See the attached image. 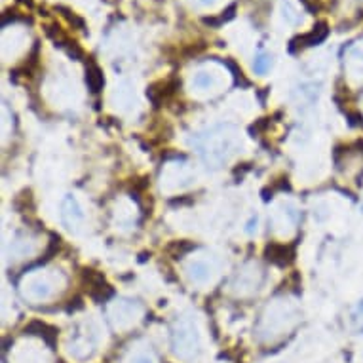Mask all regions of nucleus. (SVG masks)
Here are the masks:
<instances>
[{"instance_id":"obj_4","label":"nucleus","mask_w":363,"mask_h":363,"mask_svg":"<svg viewBox=\"0 0 363 363\" xmlns=\"http://www.w3.org/2000/svg\"><path fill=\"white\" fill-rule=\"evenodd\" d=\"M265 257L276 267H287L295 259V249L289 243H268L265 249Z\"/></svg>"},{"instance_id":"obj_1","label":"nucleus","mask_w":363,"mask_h":363,"mask_svg":"<svg viewBox=\"0 0 363 363\" xmlns=\"http://www.w3.org/2000/svg\"><path fill=\"white\" fill-rule=\"evenodd\" d=\"M171 346L177 356L183 359H192L200 352V337L190 321H177L171 333Z\"/></svg>"},{"instance_id":"obj_11","label":"nucleus","mask_w":363,"mask_h":363,"mask_svg":"<svg viewBox=\"0 0 363 363\" xmlns=\"http://www.w3.org/2000/svg\"><path fill=\"white\" fill-rule=\"evenodd\" d=\"M234 12H236V4H232V6L226 8L223 12V16H219V18H204V23L215 27V25H221L224 23V21H229V19L234 18Z\"/></svg>"},{"instance_id":"obj_3","label":"nucleus","mask_w":363,"mask_h":363,"mask_svg":"<svg viewBox=\"0 0 363 363\" xmlns=\"http://www.w3.org/2000/svg\"><path fill=\"white\" fill-rule=\"evenodd\" d=\"M327 35H329V25H327L325 21H318V23L314 25V29L310 30V33H306V35H303V37L293 38V40H291L289 50L291 52H296L299 48L318 46V44H321L323 40H325Z\"/></svg>"},{"instance_id":"obj_5","label":"nucleus","mask_w":363,"mask_h":363,"mask_svg":"<svg viewBox=\"0 0 363 363\" xmlns=\"http://www.w3.org/2000/svg\"><path fill=\"white\" fill-rule=\"evenodd\" d=\"M61 219H63V223L67 226L69 230L79 229L82 221H84V212H82V207H80L79 200L74 198V196H67L65 200H63V206H61Z\"/></svg>"},{"instance_id":"obj_16","label":"nucleus","mask_w":363,"mask_h":363,"mask_svg":"<svg viewBox=\"0 0 363 363\" xmlns=\"http://www.w3.org/2000/svg\"><path fill=\"white\" fill-rule=\"evenodd\" d=\"M19 2H25V4H27V6H33V0H19Z\"/></svg>"},{"instance_id":"obj_7","label":"nucleus","mask_w":363,"mask_h":363,"mask_svg":"<svg viewBox=\"0 0 363 363\" xmlns=\"http://www.w3.org/2000/svg\"><path fill=\"white\" fill-rule=\"evenodd\" d=\"M179 86L177 80H166V82H156V84H152L146 91V96L151 97L152 103H160L163 99H168L175 93V88Z\"/></svg>"},{"instance_id":"obj_13","label":"nucleus","mask_w":363,"mask_h":363,"mask_svg":"<svg viewBox=\"0 0 363 363\" xmlns=\"http://www.w3.org/2000/svg\"><path fill=\"white\" fill-rule=\"evenodd\" d=\"M268 67H270V59H268L267 55H259V57L255 59V71L259 74L267 73Z\"/></svg>"},{"instance_id":"obj_8","label":"nucleus","mask_w":363,"mask_h":363,"mask_svg":"<svg viewBox=\"0 0 363 363\" xmlns=\"http://www.w3.org/2000/svg\"><path fill=\"white\" fill-rule=\"evenodd\" d=\"M187 272L192 282L204 284V282H207L209 276H212V268H209V265H207L206 260H194V263L188 265Z\"/></svg>"},{"instance_id":"obj_2","label":"nucleus","mask_w":363,"mask_h":363,"mask_svg":"<svg viewBox=\"0 0 363 363\" xmlns=\"http://www.w3.org/2000/svg\"><path fill=\"white\" fill-rule=\"evenodd\" d=\"M84 284L88 285V293L96 301H107L113 296V287L107 284V280L96 270H84Z\"/></svg>"},{"instance_id":"obj_17","label":"nucleus","mask_w":363,"mask_h":363,"mask_svg":"<svg viewBox=\"0 0 363 363\" xmlns=\"http://www.w3.org/2000/svg\"><path fill=\"white\" fill-rule=\"evenodd\" d=\"M204 2H212V0H204Z\"/></svg>"},{"instance_id":"obj_6","label":"nucleus","mask_w":363,"mask_h":363,"mask_svg":"<svg viewBox=\"0 0 363 363\" xmlns=\"http://www.w3.org/2000/svg\"><path fill=\"white\" fill-rule=\"evenodd\" d=\"M25 335H37L40 339L50 346H55V340H57V329L54 325H50L46 321H30L29 325L25 327Z\"/></svg>"},{"instance_id":"obj_9","label":"nucleus","mask_w":363,"mask_h":363,"mask_svg":"<svg viewBox=\"0 0 363 363\" xmlns=\"http://www.w3.org/2000/svg\"><path fill=\"white\" fill-rule=\"evenodd\" d=\"M86 84H88L91 93H99V91L103 90V71L97 67L96 63H91L90 67L86 69Z\"/></svg>"},{"instance_id":"obj_18","label":"nucleus","mask_w":363,"mask_h":363,"mask_svg":"<svg viewBox=\"0 0 363 363\" xmlns=\"http://www.w3.org/2000/svg\"><path fill=\"white\" fill-rule=\"evenodd\" d=\"M362 212H363V204H362Z\"/></svg>"},{"instance_id":"obj_15","label":"nucleus","mask_w":363,"mask_h":363,"mask_svg":"<svg viewBox=\"0 0 363 363\" xmlns=\"http://www.w3.org/2000/svg\"><path fill=\"white\" fill-rule=\"evenodd\" d=\"M304 4V8L309 10V12L316 13V12H320L321 10V4H320V0H301Z\"/></svg>"},{"instance_id":"obj_12","label":"nucleus","mask_w":363,"mask_h":363,"mask_svg":"<svg viewBox=\"0 0 363 363\" xmlns=\"http://www.w3.org/2000/svg\"><path fill=\"white\" fill-rule=\"evenodd\" d=\"M352 323L356 327V331H362L363 333V299L359 301L356 310H354V314H352Z\"/></svg>"},{"instance_id":"obj_10","label":"nucleus","mask_w":363,"mask_h":363,"mask_svg":"<svg viewBox=\"0 0 363 363\" xmlns=\"http://www.w3.org/2000/svg\"><path fill=\"white\" fill-rule=\"evenodd\" d=\"M55 12H61V16L67 19L69 23L73 25V27H76V29H84V19L79 18V16H76L74 12H71L69 8L57 6V8H55Z\"/></svg>"},{"instance_id":"obj_14","label":"nucleus","mask_w":363,"mask_h":363,"mask_svg":"<svg viewBox=\"0 0 363 363\" xmlns=\"http://www.w3.org/2000/svg\"><path fill=\"white\" fill-rule=\"evenodd\" d=\"M127 363H152V356H149L146 352H137L135 356L127 359Z\"/></svg>"}]
</instances>
